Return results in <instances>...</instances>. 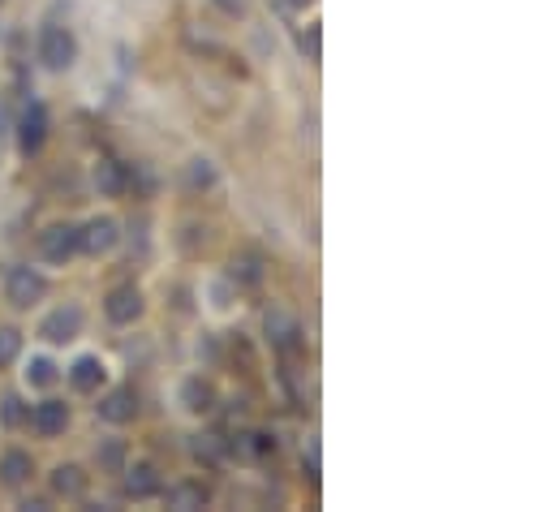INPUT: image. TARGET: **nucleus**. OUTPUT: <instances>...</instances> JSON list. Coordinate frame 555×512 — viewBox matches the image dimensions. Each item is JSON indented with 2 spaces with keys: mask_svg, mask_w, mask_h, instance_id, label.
<instances>
[{
  "mask_svg": "<svg viewBox=\"0 0 555 512\" xmlns=\"http://www.w3.org/2000/svg\"><path fill=\"white\" fill-rule=\"evenodd\" d=\"M263 327H267V340H272L276 349H284V353L302 345V323H297V315H289L284 306H272V310H267V315H263Z\"/></svg>",
  "mask_w": 555,
  "mask_h": 512,
  "instance_id": "nucleus-11",
  "label": "nucleus"
},
{
  "mask_svg": "<svg viewBox=\"0 0 555 512\" xmlns=\"http://www.w3.org/2000/svg\"><path fill=\"white\" fill-rule=\"evenodd\" d=\"M48 487L61 495V500H82V495H87V487H91V478L82 474L78 465H56L52 478H48Z\"/></svg>",
  "mask_w": 555,
  "mask_h": 512,
  "instance_id": "nucleus-15",
  "label": "nucleus"
},
{
  "mask_svg": "<svg viewBox=\"0 0 555 512\" xmlns=\"http://www.w3.org/2000/svg\"><path fill=\"white\" fill-rule=\"evenodd\" d=\"M95 414L104 418V422H112V426L134 422V418H138V392H134V388H108L104 396H99Z\"/></svg>",
  "mask_w": 555,
  "mask_h": 512,
  "instance_id": "nucleus-10",
  "label": "nucleus"
},
{
  "mask_svg": "<svg viewBox=\"0 0 555 512\" xmlns=\"http://www.w3.org/2000/svg\"><path fill=\"white\" fill-rule=\"evenodd\" d=\"M284 5H289V9H310L315 0H284Z\"/></svg>",
  "mask_w": 555,
  "mask_h": 512,
  "instance_id": "nucleus-26",
  "label": "nucleus"
},
{
  "mask_svg": "<svg viewBox=\"0 0 555 512\" xmlns=\"http://www.w3.org/2000/svg\"><path fill=\"white\" fill-rule=\"evenodd\" d=\"M56 379H61V366H56L48 353H31V358L22 362V383H26V388L44 392V388H52Z\"/></svg>",
  "mask_w": 555,
  "mask_h": 512,
  "instance_id": "nucleus-16",
  "label": "nucleus"
},
{
  "mask_svg": "<svg viewBox=\"0 0 555 512\" xmlns=\"http://www.w3.org/2000/svg\"><path fill=\"white\" fill-rule=\"evenodd\" d=\"M220 13H229V18H250V0H211Z\"/></svg>",
  "mask_w": 555,
  "mask_h": 512,
  "instance_id": "nucleus-25",
  "label": "nucleus"
},
{
  "mask_svg": "<svg viewBox=\"0 0 555 512\" xmlns=\"http://www.w3.org/2000/svg\"><path fill=\"white\" fill-rule=\"evenodd\" d=\"M35 254H39V263H48V267H65V263H74V254H78V224H48L44 233H39L35 241Z\"/></svg>",
  "mask_w": 555,
  "mask_h": 512,
  "instance_id": "nucleus-4",
  "label": "nucleus"
},
{
  "mask_svg": "<svg viewBox=\"0 0 555 512\" xmlns=\"http://www.w3.org/2000/svg\"><path fill=\"white\" fill-rule=\"evenodd\" d=\"M65 379H69V388H74V392L91 396V392H99V388L108 383V362L99 358V353H82V358L69 362Z\"/></svg>",
  "mask_w": 555,
  "mask_h": 512,
  "instance_id": "nucleus-7",
  "label": "nucleus"
},
{
  "mask_svg": "<svg viewBox=\"0 0 555 512\" xmlns=\"http://www.w3.org/2000/svg\"><path fill=\"white\" fill-rule=\"evenodd\" d=\"M44 297H48V280H44L39 267L18 263V267H9V272H5V302L13 310H31V306L44 302Z\"/></svg>",
  "mask_w": 555,
  "mask_h": 512,
  "instance_id": "nucleus-3",
  "label": "nucleus"
},
{
  "mask_svg": "<svg viewBox=\"0 0 555 512\" xmlns=\"http://www.w3.org/2000/svg\"><path fill=\"white\" fill-rule=\"evenodd\" d=\"M194 457H198V461H207V465H216V461L224 457L220 439H216V435H203V439H198V444H194Z\"/></svg>",
  "mask_w": 555,
  "mask_h": 512,
  "instance_id": "nucleus-24",
  "label": "nucleus"
},
{
  "mask_svg": "<svg viewBox=\"0 0 555 512\" xmlns=\"http://www.w3.org/2000/svg\"><path fill=\"white\" fill-rule=\"evenodd\" d=\"M69 418H74V414H69V405L61 401V396H44V401L31 409V418H26V422H31L44 439H56V435L69 431Z\"/></svg>",
  "mask_w": 555,
  "mask_h": 512,
  "instance_id": "nucleus-8",
  "label": "nucleus"
},
{
  "mask_svg": "<svg viewBox=\"0 0 555 512\" xmlns=\"http://www.w3.org/2000/svg\"><path fill=\"white\" fill-rule=\"evenodd\" d=\"M233 284H263V254H254V250H241L237 259H233Z\"/></svg>",
  "mask_w": 555,
  "mask_h": 512,
  "instance_id": "nucleus-21",
  "label": "nucleus"
},
{
  "mask_svg": "<svg viewBox=\"0 0 555 512\" xmlns=\"http://www.w3.org/2000/svg\"><path fill=\"white\" fill-rule=\"evenodd\" d=\"M181 181H185V190L190 194H211L216 190V181H220V168L211 155H190L181 168Z\"/></svg>",
  "mask_w": 555,
  "mask_h": 512,
  "instance_id": "nucleus-13",
  "label": "nucleus"
},
{
  "mask_svg": "<svg viewBox=\"0 0 555 512\" xmlns=\"http://www.w3.org/2000/svg\"><path fill=\"white\" fill-rule=\"evenodd\" d=\"M95 461L104 474H121L125 461H130V448H125V439H104V444L95 448Z\"/></svg>",
  "mask_w": 555,
  "mask_h": 512,
  "instance_id": "nucleus-20",
  "label": "nucleus"
},
{
  "mask_svg": "<svg viewBox=\"0 0 555 512\" xmlns=\"http://www.w3.org/2000/svg\"><path fill=\"white\" fill-rule=\"evenodd\" d=\"M48 138V108L44 104H26L22 117H18V151L22 155H35Z\"/></svg>",
  "mask_w": 555,
  "mask_h": 512,
  "instance_id": "nucleus-9",
  "label": "nucleus"
},
{
  "mask_svg": "<svg viewBox=\"0 0 555 512\" xmlns=\"http://www.w3.org/2000/svg\"><path fill=\"white\" fill-rule=\"evenodd\" d=\"M26 418H31V405H22V396H0V422L5 426H22Z\"/></svg>",
  "mask_w": 555,
  "mask_h": 512,
  "instance_id": "nucleus-22",
  "label": "nucleus"
},
{
  "mask_svg": "<svg viewBox=\"0 0 555 512\" xmlns=\"http://www.w3.org/2000/svg\"><path fill=\"white\" fill-rule=\"evenodd\" d=\"M35 474V461H31V452L26 448H5L0 452V487H9V491H18L26 487Z\"/></svg>",
  "mask_w": 555,
  "mask_h": 512,
  "instance_id": "nucleus-12",
  "label": "nucleus"
},
{
  "mask_svg": "<svg viewBox=\"0 0 555 512\" xmlns=\"http://www.w3.org/2000/svg\"><path fill=\"white\" fill-rule=\"evenodd\" d=\"M78 35L69 31L65 22H44L39 26V39H35V56L48 74H69L78 65Z\"/></svg>",
  "mask_w": 555,
  "mask_h": 512,
  "instance_id": "nucleus-1",
  "label": "nucleus"
},
{
  "mask_svg": "<svg viewBox=\"0 0 555 512\" xmlns=\"http://www.w3.org/2000/svg\"><path fill=\"white\" fill-rule=\"evenodd\" d=\"M121 246V224L112 216H91L87 224H78V254L87 259H104Z\"/></svg>",
  "mask_w": 555,
  "mask_h": 512,
  "instance_id": "nucleus-5",
  "label": "nucleus"
},
{
  "mask_svg": "<svg viewBox=\"0 0 555 512\" xmlns=\"http://www.w3.org/2000/svg\"><path fill=\"white\" fill-rule=\"evenodd\" d=\"M142 310H147V297H142L138 284H117V289H108V297H104V319L117 327L138 323Z\"/></svg>",
  "mask_w": 555,
  "mask_h": 512,
  "instance_id": "nucleus-6",
  "label": "nucleus"
},
{
  "mask_svg": "<svg viewBox=\"0 0 555 512\" xmlns=\"http://www.w3.org/2000/svg\"><path fill=\"white\" fill-rule=\"evenodd\" d=\"M177 396H181V405L190 409V414H207V409L216 405V388H211L203 375H190V379H185Z\"/></svg>",
  "mask_w": 555,
  "mask_h": 512,
  "instance_id": "nucleus-17",
  "label": "nucleus"
},
{
  "mask_svg": "<svg viewBox=\"0 0 555 512\" xmlns=\"http://www.w3.org/2000/svg\"><path fill=\"white\" fill-rule=\"evenodd\" d=\"M164 500H168V508L190 512V508H203V504L211 500V495H207L203 482H177V487H168V491H164Z\"/></svg>",
  "mask_w": 555,
  "mask_h": 512,
  "instance_id": "nucleus-19",
  "label": "nucleus"
},
{
  "mask_svg": "<svg viewBox=\"0 0 555 512\" xmlns=\"http://www.w3.org/2000/svg\"><path fill=\"white\" fill-rule=\"evenodd\" d=\"M22 358V332L18 327H0V366H13Z\"/></svg>",
  "mask_w": 555,
  "mask_h": 512,
  "instance_id": "nucleus-23",
  "label": "nucleus"
},
{
  "mask_svg": "<svg viewBox=\"0 0 555 512\" xmlns=\"http://www.w3.org/2000/svg\"><path fill=\"white\" fill-rule=\"evenodd\" d=\"M82 327H87V315H82V306H78V302H61V306H52L48 315L39 319L35 336L44 340L48 349H61V345H74V340L82 336Z\"/></svg>",
  "mask_w": 555,
  "mask_h": 512,
  "instance_id": "nucleus-2",
  "label": "nucleus"
},
{
  "mask_svg": "<svg viewBox=\"0 0 555 512\" xmlns=\"http://www.w3.org/2000/svg\"><path fill=\"white\" fill-rule=\"evenodd\" d=\"M121 474H125V491H130V500H151V495L164 491V478H160V469H155L151 461H142L134 469L125 465Z\"/></svg>",
  "mask_w": 555,
  "mask_h": 512,
  "instance_id": "nucleus-14",
  "label": "nucleus"
},
{
  "mask_svg": "<svg viewBox=\"0 0 555 512\" xmlns=\"http://www.w3.org/2000/svg\"><path fill=\"white\" fill-rule=\"evenodd\" d=\"M91 186L104 194V198H117V194L125 190V168H121L117 160H99V164L91 168Z\"/></svg>",
  "mask_w": 555,
  "mask_h": 512,
  "instance_id": "nucleus-18",
  "label": "nucleus"
}]
</instances>
